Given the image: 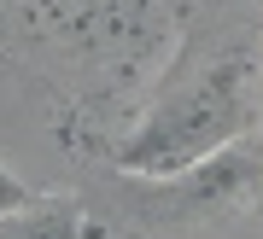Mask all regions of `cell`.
<instances>
[{"instance_id": "3957f363", "label": "cell", "mask_w": 263, "mask_h": 239, "mask_svg": "<svg viewBox=\"0 0 263 239\" xmlns=\"http://www.w3.org/2000/svg\"><path fill=\"white\" fill-rule=\"evenodd\" d=\"M29 198H41V193L24 181V175H12L6 164H0V216H6V210H18V204H29Z\"/></svg>"}, {"instance_id": "7a4b0ae2", "label": "cell", "mask_w": 263, "mask_h": 239, "mask_svg": "<svg viewBox=\"0 0 263 239\" xmlns=\"http://www.w3.org/2000/svg\"><path fill=\"white\" fill-rule=\"evenodd\" d=\"M0 239H82V204L41 193L0 216Z\"/></svg>"}, {"instance_id": "6da1fadb", "label": "cell", "mask_w": 263, "mask_h": 239, "mask_svg": "<svg viewBox=\"0 0 263 239\" xmlns=\"http://www.w3.org/2000/svg\"><path fill=\"white\" fill-rule=\"evenodd\" d=\"M252 117H257V105H252L246 65H216L205 76H193L187 88L164 93L111 146V164L123 175H141V181H181L205 157L240 146Z\"/></svg>"}]
</instances>
